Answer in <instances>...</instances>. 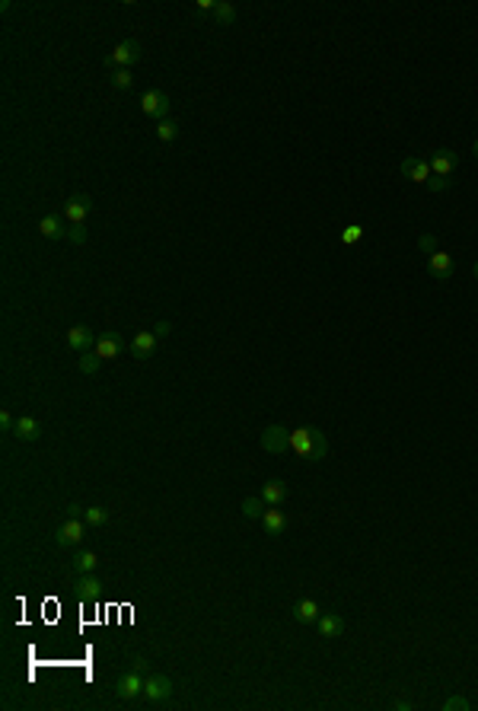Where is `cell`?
<instances>
[{
    "label": "cell",
    "instance_id": "8",
    "mask_svg": "<svg viewBox=\"0 0 478 711\" xmlns=\"http://www.w3.org/2000/svg\"><path fill=\"white\" fill-rule=\"evenodd\" d=\"M90 208H92L90 195H71V198L64 201V217L71 223H83L86 221V214H90Z\"/></svg>",
    "mask_w": 478,
    "mask_h": 711
},
{
    "label": "cell",
    "instance_id": "17",
    "mask_svg": "<svg viewBox=\"0 0 478 711\" xmlns=\"http://www.w3.org/2000/svg\"><path fill=\"white\" fill-rule=\"evenodd\" d=\"M13 437H19L23 444H36L38 437H42V427H38L36 418L19 415V418H16V427H13Z\"/></svg>",
    "mask_w": 478,
    "mask_h": 711
},
{
    "label": "cell",
    "instance_id": "25",
    "mask_svg": "<svg viewBox=\"0 0 478 711\" xmlns=\"http://www.w3.org/2000/svg\"><path fill=\"white\" fill-rule=\"evenodd\" d=\"M83 520H86V527H105V523H109V510L99 508V504H92V508L83 510Z\"/></svg>",
    "mask_w": 478,
    "mask_h": 711
},
{
    "label": "cell",
    "instance_id": "21",
    "mask_svg": "<svg viewBox=\"0 0 478 711\" xmlns=\"http://www.w3.org/2000/svg\"><path fill=\"white\" fill-rule=\"evenodd\" d=\"M96 568H99V558H96V552H90V549H80V552L71 558V571L74 574H96Z\"/></svg>",
    "mask_w": 478,
    "mask_h": 711
},
{
    "label": "cell",
    "instance_id": "34",
    "mask_svg": "<svg viewBox=\"0 0 478 711\" xmlns=\"http://www.w3.org/2000/svg\"><path fill=\"white\" fill-rule=\"evenodd\" d=\"M0 427H3V431H10V434H13V427H16V418L10 415L7 408H3V412H0Z\"/></svg>",
    "mask_w": 478,
    "mask_h": 711
},
{
    "label": "cell",
    "instance_id": "1",
    "mask_svg": "<svg viewBox=\"0 0 478 711\" xmlns=\"http://www.w3.org/2000/svg\"><path fill=\"white\" fill-rule=\"evenodd\" d=\"M290 450H297V456L310 462H319L329 453V440L319 427H300V431H290Z\"/></svg>",
    "mask_w": 478,
    "mask_h": 711
},
{
    "label": "cell",
    "instance_id": "9",
    "mask_svg": "<svg viewBox=\"0 0 478 711\" xmlns=\"http://www.w3.org/2000/svg\"><path fill=\"white\" fill-rule=\"evenodd\" d=\"M92 345H96V332H92L90 325H74L71 332H67V348L71 351H90Z\"/></svg>",
    "mask_w": 478,
    "mask_h": 711
},
{
    "label": "cell",
    "instance_id": "12",
    "mask_svg": "<svg viewBox=\"0 0 478 711\" xmlns=\"http://www.w3.org/2000/svg\"><path fill=\"white\" fill-rule=\"evenodd\" d=\"M121 348H125V342H121V335H118V332H102L99 338H96V354H99L102 360L118 358Z\"/></svg>",
    "mask_w": 478,
    "mask_h": 711
},
{
    "label": "cell",
    "instance_id": "22",
    "mask_svg": "<svg viewBox=\"0 0 478 711\" xmlns=\"http://www.w3.org/2000/svg\"><path fill=\"white\" fill-rule=\"evenodd\" d=\"M319 616H322V610H319V603L316 600H297L294 603V619L297 622L313 625V622H319Z\"/></svg>",
    "mask_w": 478,
    "mask_h": 711
},
{
    "label": "cell",
    "instance_id": "35",
    "mask_svg": "<svg viewBox=\"0 0 478 711\" xmlns=\"http://www.w3.org/2000/svg\"><path fill=\"white\" fill-rule=\"evenodd\" d=\"M169 332H173V325L166 323V319H163V323H157V329H153V335H157V338H166Z\"/></svg>",
    "mask_w": 478,
    "mask_h": 711
},
{
    "label": "cell",
    "instance_id": "10",
    "mask_svg": "<svg viewBox=\"0 0 478 711\" xmlns=\"http://www.w3.org/2000/svg\"><path fill=\"white\" fill-rule=\"evenodd\" d=\"M71 587L80 593V600H99V593H102V581L96 574H77L74 581H71Z\"/></svg>",
    "mask_w": 478,
    "mask_h": 711
},
{
    "label": "cell",
    "instance_id": "29",
    "mask_svg": "<svg viewBox=\"0 0 478 711\" xmlns=\"http://www.w3.org/2000/svg\"><path fill=\"white\" fill-rule=\"evenodd\" d=\"M360 236H364V227H357V223H351V227H344V233H341V242H357Z\"/></svg>",
    "mask_w": 478,
    "mask_h": 711
},
{
    "label": "cell",
    "instance_id": "33",
    "mask_svg": "<svg viewBox=\"0 0 478 711\" xmlns=\"http://www.w3.org/2000/svg\"><path fill=\"white\" fill-rule=\"evenodd\" d=\"M427 188H431V192H443V188H450V179L431 176V179H427Z\"/></svg>",
    "mask_w": 478,
    "mask_h": 711
},
{
    "label": "cell",
    "instance_id": "4",
    "mask_svg": "<svg viewBox=\"0 0 478 711\" xmlns=\"http://www.w3.org/2000/svg\"><path fill=\"white\" fill-rule=\"evenodd\" d=\"M86 539V523L80 517H67L61 527L55 529V542L61 549H71V545H80Z\"/></svg>",
    "mask_w": 478,
    "mask_h": 711
},
{
    "label": "cell",
    "instance_id": "28",
    "mask_svg": "<svg viewBox=\"0 0 478 711\" xmlns=\"http://www.w3.org/2000/svg\"><path fill=\"white\" fill-rule=\"evenodd\" d=\"M157 138L163 140V144H169V140H175V138H179V125H175V121H169V118H166V121H160V125H157Z\"/></svg>",
    "mask_w": 478,
    "mask_h": 711
},
{
    "label": "cell",
    "instance_id": "30",
    "mask_svg": "<svg viewBox=\"0 0 478 711\" xmlns=\"http://www.w3.org/2000/svg\"><path fill=\"white\" fill-rule=\"evenodd\" d=\"M443 708H446V711H469V702H466L462 695H453V699L443 702Z\"/></svg>",
    "mask_w": 478,
    "mask_h": 711
},
{
    "label": "cell",
    "instance_id": "31",
    "mask_svg": "<svg viewBox=\"0 0 478 711\" xmlns=\"http://www.w3.org/2000/svg\"><path fill=\"white\" fill-rule=\"evenodd\" d=\"M67 236H71L74 242H86V227H83V223H71V227H67Z\"/></svg>",
    "mask_w": 478,
    "mask_h": 711
},
{
    "label": "cell",
    "instance_id": "32",
    "mask_svg": "<svg viewBox=\"0 0 478 711\" xmlns=\"http://www.w3.org/2000/svg\"><path fill=\"white\" fill-rule=\"evenodd\" d=\"M418 249H421V252H427V255H431V252H437V240H433L431 233H424L421 240H418Z\"/></svg>",
    "mask_w": 478,
    "mask_h": 711
},
{
    "label": "cell",
    "instance_id": "13",
    "mask_svg": "<svg viewBox=\"0 0 478 711\" xmlns=\"http://www.w3.org/2000/svg\"><path fill=\"white\" fill-rule=\"evenodd\" d=\"M427 268H431V275L437 277V281H450L453 277V255H446V252H431L427 255Z\"/></svg>",
    "mask_w": 478,
    "mask_h": 711
},
{
    "label": "cell",
    "instance_id": "20",
    "mask_svg": "<svg viewBox=\"0 0 478 711\" xmlns=\"http://www.w3.org/2000/svg\"><path fill=\"white\" fill-rule=\"evenodd\" d=\"M258 523H262V529H265L268 536H281V533L287 529V517H284V514H281L277 508H268L265 514H262V520H258Z\"/></svg>",
    "mask_w": 478,
    "mask_h": 711
},
{
    "label": "cell",
    "instance_id": "11",
    "mask_svg": "<svg viewBox=\"0 0 478 711\" xmlns=\"http://www.w3.org/2000/svg\"><path fill=\"white\" fill-rule=\"evenodd\" d=\"M456 163H460V157L453 153V150H437L431 157V176H440V179H450V173L456 169Z\"/></svg>",
    "mask_w": 478,
    "mask_h": 711
},
{
    "label": "cell",
    "instance_id": "2",
    "mask_svg": "<svg viewBox=\"0 0 478 711\" xmlns=\"http://www.w3.org/2000/svg\"><path fill=\"white\" fill-rule=\"evenodd\" d=\"M144 670H147L144 657H134V660H131V670L121 676L118 686H115V695H118L121 702H134V699H140V695H144V683H147Z\"/></svg>",
    "mask_w": 478,
    "mask_h": 711
},
{
    "label": "cell",
    "instance_id": "23",
    "mask_svg": "<svg viewBox=\"0 0 478 711\" xmlns=\"http://www.w3.org/2000/svg\"><path fill=\"white\" fill-rule=\"evenodd\" d=\"M265 510H268V504L262 501V495H249V498H242V517L246 520H262Z\"/></svg>",
    "mask_w": 478,
    "mask_h": 711
},
{
    "label": "cell",
    "instance_id": "3",
    "mask_svg": "<svg viewBox=\"0 0 478 711\" xmlns=\"http://www.w3.org/2000/svg\"><path fill=\"white\" fill-rule=\"evenodd\" d=\"M169 109H173V99H169V92L166 90H147L144 96H140V112L150 115V118L166 121Z\"/></svg>",
    "mask_w": 478,
    "mask_h": 711
},
{
    "label": "cell",
    "instance_id": "6",
    "mask_svg": "<svg viewBox=\"0 0 478 711\" xmlns=\"http://www.w3.org/2000/svg\"><path fill=\"white\" fill-rule=\"evenodd\" d=\"M140 61V42L138 38H125V42H118L115 45V51L109 55V67L115 71V67H131Z\"/></svg>",
    "mask_w": 478,
    "mask_h": 711
},
{
    "label": "cell",
    "instance_id": "7",
    "mask_svg": "<svg viewBox=\"0 0 478 711\" xmlns=\"http://www.w3.org/2000/svg\"><path fill=\"white\" fill-rule=\"evenodd\" d=\"M262 450L265 453H287L290 450V431L281 425H268L262 431Z\"/></svg>",
    "mask_w": 478,
    "mask_h": 711
},
{
    "label": "cell",
    "instance_id": "26",
    "mask_svg": "<svg viewBox=\"0 0 478 711\" xmlns=\"http://www.w3.org/2000/svg\"><path fill=\"white\" fill-rule=\"evenodd\" d=\"M102 367V358L96 351H83V358H80V373H86V377H92L96 370Z\"/></svg>",
    "mask_w": 478,
    "mask_h": 711
},
{
    "label": "cell",
    "instance_id": "19",
    "mask_svg": "<svg viewBox=\"0 0 478 711\" xmlns=\"http://www.w3.org/2000/svg\"><path fill=\"white\" fill-rule=\"evenodd\" d=\"M38 233H42L45 240H61V236H67L64 217H58V214H45V217L38 221Z\"/></svg>",
    "mask_w": 478,
    "mask_h": 711
},
{
    "label": "cell",
    "instance_id": "38",
    "mask_svg": "<svg viewBox=\"0 0 478 711\" xmlns=\"http://www.w3.org/2000/svg\"><path fill=\"white\" fill-rule=\"evenodd\" d=\"M472 150H475V157H478V138H475V144H472Z\"/></svg>",
    "mask_w": 478,
    "mask_h": 711
},
{
    "label": "cell",
    "instance_id": "27",
    "mask_svg": "<svg viewBox=\"0 0 478 711\" xmlns=\"http://www.w3.org/2000/svg\"><path fill=\"white\" fill-rule=\"evenodd\" d=\"M131 84H134V77H131L128 67H115V71H112V86H115V90H128Z\"/></svg>",
    "mask_w": 478,
    "mask_h": 711
},
{
    "label": "cell",
    "instance_id": "36",
    "mask_svg": "<svg viewBox=\"0 0 478 711\" xmlns=\"http://www.w3.org/2000/svg\"><path fill=\"white\" fill-rule=\"evenodd\" d=\"M80 514H83V510L77 508V504H71V508H67V517H80Z\"/></svg>",
    "mask_w": 478,
    "mask_h": 711
},
{
    "label": "cell",
    "instance_id": "18",
    "mask_svg": "<svg viewBox=\"0 0 478 711\" xmlns=\"http://www.w3.org/2000/svg\"><path fill=\"white\" fill-rule=\"evenodd\" d=\"M258 495H262V501H265L268 508H277V504H284V498H287V485L281 479H268Z\"/></svg>",
    "mask_w": 478,
    "mask_h": 711
},
{
    "label": "cell",
    "instance_id": "24",
    "mask_svg": "<svg viewBox=\"0 0 478 711\" xmlns=\"http://www.w3.org/2000/svg\"><path fill=\"white\" fill-rule=\"evenodd\" d=\"M211 13H214V19H217V26H233V19H236V7L233 3H214L211 7Z\"/></svg>",
    "mask_w": 478,
    "mask_h": 711
},
{
    "label": "cell",
    "instance_id": "37",
    "mask_svg": "<svg viewBox=\"0 0 478 711\" xmlns=\"http://www.w3.org/2000/svg\"><path fill=\"white\" fill-rule=\"evenodd\" d=\"M472 275H475V277H478V262H475V265H472Z\"/></svg>",
    "mask_w": 478,
    "mask_h": 711
},
{
    "label": "cell",
    "instance_id": "16",
    "mask_svg": "<svg viewBox=\"0 0 478 711\" xmlns=\"http://www.w3.org/2000/svg\"><path fill=\"white\" fill-rule=\"evenodd\" d=\"M316 625H319L322 638H341L344 635V616H338V612H322Z\"/></svg>",
    "mask_w": 478,
    "mask_h": 711
},
{
    "label": "cell",
    "instance_id": "15",
    "mask_svg": "<svg viewBox=\"0 0 478 711\" xmlns=\"http://www.w3.org/2000/svg\"><path fill=\"white\" fill-rule=\"evenodd\" d=\"M157 342L160 338L153 332H138L134 338H131V354H134L138 360H147L150 354L157 351Z\"/></svg>",
    "mask_w": 478,
    "mask_h": 711
},
{
    "label": "cell",
    "instance_id": "5",
    "mask_svg": "<svg viewBox=\"0 0 478 711\" xmlns=\"http://www.w3.org/2000/svg\"><path fill=\"white\" fill-rule=\"evenodd\" d=\"M144 699L153 705L173 699V679L166 673H147V683H144Z\"/></svg>",
    "mask_w": 478,
    "mask_h": 711
},
{
    "label": "cell",
    "instance_id": "14",
    "mask_svg": "<svg viewBox=\"0 0 478 711\" xmlns=\"http://www.w3.org/2000/svg\"><path fill=\"white\" fill-rule=\"evenodd\" d=\"M402 176L412 179V182H427V179H431V163L421 160V157L402 160Z\"/></svg>",
    "mask_w": 478,
    "mask_h": 711
}]
</instances>
